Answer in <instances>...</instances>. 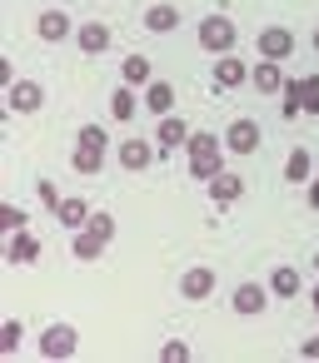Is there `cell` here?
<instances>
[{"instance_id":"cell-22","label":"cell","mask_w":319,"mask_h":363,"mask_svg":"<svg viewBox=\"0 0 319 363\" xmlns=\"http://www.w3.org/2000/svg\"><path fill=\"white\" fill-rule=\"evenodd\" d=\"M309 174H314L309 150H304V145H299V150H289V160H284V179H289V184H309Z\"/></svg>"},{"instance_id":"cell-37","label":"cell","mask_w":319,"mask_h":363,"mask_svg":"<svg viewBox=\"0 0 319 363\" xmlns=\"http://www.w3.org/2000/svg\"><path fill=\"white\" fill-rule=\"evenodd\" d=\"M314 269H319V254H314Z\"/></svg>"},{"instance_id":"cell-12","label":"cell","mask_w":319,"mask_h":363,"mask_svg":"<svg viewBox=\"0 0 319 363\" xmlns=\"http://www.w3.org/2000/svg\"><path fill=\"white\" fill-rule=\"evenodd\" d=\"M75 40H80L85 55H105V50H110V26H100V21H80V26H75Z\"/></svg>"},{"instance_id":"cell-35","label":"cell","mask_w":319,"mask_h":363,"mask_svg":"<svg viewBox=\"0 0 319 363\" xmlns=\"http://www.w3.org/2000/svg\"><path fill=\"white\" fill-rule=\"evenodd\" d=\"M309 298H314V313H319V284H314V294H309Z\"/></svg>"},{"instance_id":"cell-32","label":"cell","mask_w":319,"mask_h":363,"mask_svg":"<svg viewBox=\"0 0 319 363\" xmlns=\"http://www.w3.org/2000/svg\"><path fill=\"white\" fill-rule=\"evenodd\" d=\"M160 358H165V363H185V358H190V343H180V338H170V343L160 348Z\"/></svg>"},{"instance_id":"cell-21","label":"cell","mask_w":319,"mask_h":363,"mask_svg":"<svg viewBox=\"0 0 319 363\" xmlns=\"http://www.w3.org/2000/svg\"><path fill=\"white\" fill-rule=\"evenodd\" d=\"M70 164H75V174H100V169H105V150H95V145H80V140H75Z\"/></svg>"},{"instance_id":"cell-25","label":"cell","mask_w":319,"mask_h":363,"mask_svg":"<svg viewBox=\"0 0 319 363\" xmlns=\"http://www.w3.org/2000/svg\"><path fill=\"white\" fill-rule=\"evenodd\" d=\"M120 80H125V85H140V90H145V85L155 80V70H150V60H145V55H130V60L120 65Z\"/></svg>"},{"instance_id":"cell-11","label":"cell","mask_w":319,"mask_h":363,"mask_svg":"<svg viewBox=\"0 0 319 363\" xmlns=\"http://www.w3.org/2000/svg\"><path fill=\"white\" fill-rule=\"evenodd\" d=\"M229 303H234V313L254 318V313H264V308H269V284H239Z\"/></svg>"},{"instance_id":"cell-3","label":"cell","mask_w":319,"mask_h":363,"mask_svg":"<svg viewBox=\"0 0 319 363\" xmlns=\"http://www.w3.org/2000/svg\"><path fill=\"white\" fill-rule=\"evenodd\" d=\"M80 353V333L70 328V323H50V328H40V358H75Z\"/></svg>"},{"instance_id":"cell-10","label":"cell","mask_w":319,"mask_h":363,"mask_svg":"<svg viewBox=\"0 0 319 363\" xmlns=\"http://www.w3.org/2000/svg\"><path fill=\"white\" fill-rule=\"evenodd\" d=\"M215 294V269H185L180 274V298H190V303H200V298H210Z\"/></svg>"},{"instance_id":"cell-29","label":"cell","mask_w":319,"mask_h":363,"mask_svg":"<svg viewBox=\"0 0 319 363\" xmlns=\"http://www.w3.org/2000/svg\"><path fill=\"white\" fill-rule=\"evenodd\" d=\"M80 145H95V150H110V135H105V125H80V135H75Z\"/></svg>"},{"instance_id":"cell-33","label":"cell","mask_w":319,"mask_h":363,"mask_svg":"<svg viewBox=\"0 0 319 363\" xmlns=\"http://www.w3.org/2000/svg\"><path fill=\"white\" fill-rule=\"evenodd\" d=\"M299 353H304V358H319V333H314V338H304V343H299Z\"/></svg>"},{"instance_id":"cell-30","label":"cell","mask_w":319,"mask_h":363,"mask_svg":"<svg viewBox=\"0 0 319 363\" xmlns=\"http://www.w3.org/2000/svg\"><path fill=\"white\" fill-rule=\"evenodd\" d=\"M304 115H319V75H304V95H299Z\"/></svg>"},{"instance_id":"cell-1","label":"cell","mask_w":319,"mask_h":363,"mask_svg":"<svg viewBox=\"0 0 319 363\" xmlns=\"http://www.w3.org/2000/svg\"><path fill=\"white\" fill-rule=\"evenodd\" d=\"M185 155H190V174L200 179V184H210L220 169H225V140L220 135H190V145H185Z\"/></svg>"},{"instance_id":"cell-15","label":"cell","mask_w":319,"mask_h":363,"mask_svg":"<svg viewBox=\"0 0 319 363\" xmlns=\"http://www.w3.org/2000/svg\"><path fill=\"white\" fill-rule=\"evenodd\" d=\"M135 110H145V100L135 95V85H125V80H120V85H115V95H110V120H120V125H125V120H135Z\"/></svg>"},{"instance_id":"cell-17","label":"cell","mask_w":319,"mask_h":363,"mask_svg":"<svg viewBox=\"0 0 319 363\" xmlns=\"http://www.w3.org/2000/svg\"><path fill=\"white\" fill-rule=\"evenodd\" d=\"M205 189H210V199H215V204H234V199H244V179H239V174H229V169H220Z\"/></svg>"},{"instance_id":"cell-23","label":"cell","mask_w":319,"mask_h":363,"mask_svg":"<svg viewBox=\"0 0 319 363\" xmlns=\"http://www.w3.org/2000/svg\"><path fill=\"white\" fill-rule=\"evenodd\" d=\"M70 254H75L80 264H90V259H100V254H105V239H100V234H90V229H75Z\"/></svg>"},{"instance_id":"cell-31","label":"cell","mask_w":319,"mask_h":363,"mask_svg":"<svg viewBox=\"0 0 319 363\" xmlns=\"http://www.w3.org/2000/svg\"><path fill=\"white\" fill-rule=\"evenodd\" d=\"M36 194H40V204H45V209H50V214H55V209H60V189H55V184H50V179H40V184H36Z\"/></svg>"},{"instance_id":"cell-9","label":"cell","mask_w":319,"mask_h":363,"mask_svg":"<svg viewBox=\"0 0 319 363\" xmlns=\"http://www.w3.org/2000/svg\"><path fill=\"white\" fill-rule=\"evenodd\" d=\"M225 150H229V155H254V150H259V125H254V120H234V125L225 130Z\"/></svg>"},{"instance_id":"cell-16","label":"cell","mask_w":319,"mask_h":363,"mask_svg":"<svg viewBox=\"0 0 319 363\" xmlns=\"http://www.w3.org/2000/svg\"><path fill=\"white\" fill-rule=\"evenodd\" d=\"M120 169H150V160H155V145L150 140H120Z\"/></svg>"},{"instance_id":"cell-19","label":"cell","mask_w":319,"mask_h":363,"mask_svg":"<svg viewBox=\"0 0 319 363\" xmlns=\"http://www.w3.org/2000/svg\"><path fill=\"white\" fill-rule=\"evenodd\" d=\"M140 21H145V30H150V35H170V30L180 26V11H175V6H150Z\"/></svg>"},{"instance_id":"cell-24","label":"cell","mask_w":319,"mask_h":363,"mask_svg":"<svg viewBox=\"0 0 319 363\" xmlns=\"http://www.w3.org/2000/svg\"><path fill=\"white\" fill-rule=\"evenodd\" d=\"M269 294H274V298H294V294H299V269L279 264V269L269 274Z\"/></svg>"},{"instance_id":"cell-34","label":"cell","mask_w":319,"mask_h":363,"mask_svg":"<svg viewBox=\"0 0 319 363\" xmlns=\"http://www.w3.org/2000/svg\"><path fill=\"white\" fill-rule=\"evenodd\" d=\"M304 199H309V209H319V179H309V184H304Z\"/></svg>"},{"instance_id":"cell-6","label":"cell","mask_w":319,"mask_h":363,"mask_svg":"<svg viewBox=\"0 0 319 363\" xmlns=\"http://www.w3.org/2000/svg\"><path fill=\"white\" fill-rule=\"evenodd\" d=\"M284 60H259L254 70H249V85L259 90V95H284Z\"/></svg>"},{"instance_id":"cell-5","label":"cell","mask_w":319,"mask_h":363,"mask_svg":"<svg viewBox=\"0 0 319 363\" xmlns=\"http://www.w3.org/2000/svg\"><path fill=\"white\" fill-rule=\"evenodd\" d=\"M36 35L45 40V45H60V40H75V21L55 6V11H40L36 16Z\"/></svg>"},{"instance_id":"cell-4","label":"cell","mask_w":319,"mask_h":363,"mask_svg":"<svg viewBox=\"0 0 319 363\" xmlns=\"http://www.w3.org/2000/svg\"><path fill=\"white\" fill-rule=\"evenodd\" d=\"M254 50H259V60H289L294 55V30L289 26H264L254 35Z\"/></svg>"},{"instance_id":"cell-27","label":"cell","mask_w":319,"mask_h":363,"mask_svg":"<svg viewBox=\"0 0 319 363\" xmlns=\"http://www.w3.org/2000/svg\"><path fill=\"white\" fill-rule=\"evenodd\" d=\"M85 229H90V234H100V239H105V244H110V239H115V229H120V224H115V214H100V209H95V214H90V224H85Z\"/></svg>"},{"instance_id":"cell-13","label":"cell","mask_w":319,"mask_h":363,"mask_svg":"<svg viewBox=\"0 0 319 363\" xmlns=\"http://www.w3.org/2000/svg\"><path fill=\"white\" fill-rule=\"evenodd\" d=\"M140 100H145V110H150L155 120H160V115H175V85H170V80H150Z\"/></svg>"},{"instance_id":"cell-28","label":"cell","mask_w":319,"mask_h":363,"mask_svg":"<svg viewBox=\"0 0 319 363\" xmlns=\"http://www.w3.org/2000/svg\"><path fill=\"white\" fill-rule=\"evenodd\" d=\"M0 229H6V234L26 229V209H21V204H0Z\"/></svg>"},{"instance_id":"cell-20","label":"cell","mask_w":319,"mask_h":363,"mask_svg":"<svg viewBox=\"0 0 319 363\" xmlns=\"http://www.w3.org/2000/svg\"><path fill=\"white\" fill-rule=\"evenodd\" d=\"M90 214H95V209H90L85 199H60V209H55V219H60L70 234H75V229H85V224H90Z\"/></svg>"},{"instance_id":"cell-2","label":"cell","mask_w":319,"mask_h":363,"mask_svg":"<svg viewBox=\"0 0 319 363\" xmlns=\"http://www.w3.org/2000/svg\"><path fill=\"white\" fill-rule=\"evenodd\" d=\"M234 45H239V21H229V16H205L200 21V50L229 55Z\"/></svg>"},{"instance_id":"cell-18","label":"cell","mask_w":319,"mask_h":363,"mask_svg":"<svg viewBox=\"0 0 319 363\" xmlns=\"http://www.w3.org/2000/svg\"><path fill=\"white\" fill-rule=\"evenodd\" d=\"M244 80H249V70H244V60H234V50L215 60V85H220V90H234V85H244Z\"/></svg>"},{"instance_id":"cell-26","label":"cell","mask_w":319,"mask_h":363,"mask_svg":"<svg viewBox=\"0 0 319 363\" xmlns=\"http://www.w3.org/2000/svg\"><path fill=\"white\" fill-rule=\"evenodd\" d=\"M21 333H26V328H21V318H6V323H0V353H6V358L21 348Z\"/></svg>"},{"instance_id":"cell-8","label":"cell","mask_w":319,"mask_h":363,"mask_svg":"<svg viewBox=\"0 0 319 363\" xmlns=\"http://www.w3.org/2000/svg\"><path fill=\"white\" fill-rule=\"evenodd\" d=\"M40 254H45V244H40V234H31V229H16L11 244H6V264H36Z\"/></svg>"},{"instance_id":"cell-7","label":"cell","mask_w":319,"mask_h":363,"mask_svg":"<svg viewBox=\"0 0 319 363\" xmlns=\"http://www.w3.org/2000/svg\"><path fill=\"white\" fill-rule=\"evenodd\" d=\"M6 95H11V110H16V115H36V110L45 105V85H40V80H16Z\"/></svg>"},{"instance_id":"cell-36","label":"cell","mask_w":319,"mask_h":363,"mask_svg":"<svg viewBox=\"0 0 319 363\" xmlns=\"http://www.w3.org/2000/svg\"><path fill=\"white\" fill-rule=\"evenodd\" d=\"M314 55H319V26H314Z\"/></svg>"},{"instance_id":"cell-14","label":"cell","mask_w":319,"mask_h":363,"mask_svg":"<svg viewBox=\"0 0 319 363\" xmlns=\"http://www.w3.org/2000/svg\"><path fill=\"white\" fill-rule=\"evenodd\" d=\"M155 140H160V155H165V150H185V145H190V125H185L180 115H160Z\"/></svg>"}]
</instances>
